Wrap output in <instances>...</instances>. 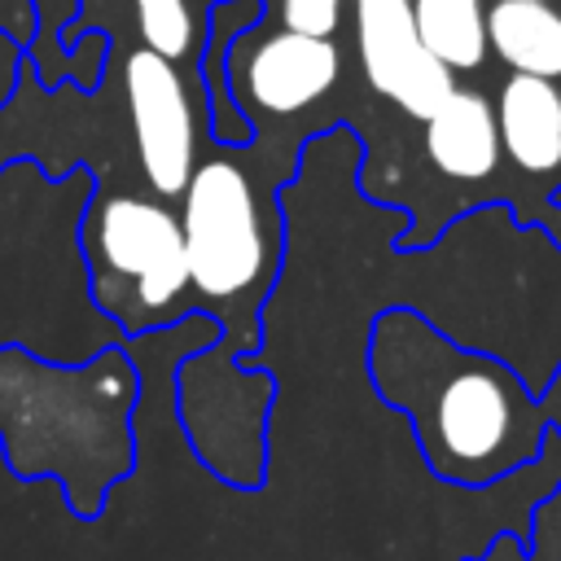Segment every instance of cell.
Masks as SVG:
<instances>
[{"instance_id":"obj_1","label":"cell","mask_w":561,"mask_h":561,"mask_svg":"<svg viewBox=\"0 0 561 561\" xmlns=\"http://www.w3.org/2000/svg\"><path fill=\"white\" fill-rule=\"evenodd\" d=\"M377 394L408 416L434 478L491 486L535 465L548 438L539 399L513 368L465 351L412 311H386L368 342Z\"/></svg>"},{"instance_id":"obj_2","label":"cell","mask_w":561,"mask_h":561,"mask_svg":"<svg viewBox=\"0 0 561 561\" xmlns=\"http://www.w3.org/2000/svg\"><path fill=\"white\" fill-rule=\"evenodd\" d=\"M136 368L118 351L88 364H44L0 346V451L18 482L53 478L79 522H96L136 469Z\"/></svg>"},{"instance_id":"obj_3","label":"cell","mask_w":561,"mask_h":561,"mask_svg":"<svg viewBox=\"0 0 561 561\" xmlns=\"http://www.w3.org/2000/svg\"><path fill=\"white\" fill-rule=\"evenodd\" d=\"M83 250L92 259L96 302L131 329L162 320L188 289L180 219L149 197H101L83 228Z\"/></svg>"},{"instance_id":"obj_4","label":"cell","mask_w":561,"mask_h":561,"mask_svg":"<svg viewBox=\"0 0 561 561\" xmlns=\"http://www.w3.org/2000/svg\"><path fill=\"white\" fill-rule=\"evenodd\" d=\"M180 237L188 285L210 302H232L250 294L272 267V232L263 202L250 175L228 158L193 167L184 184Z\"/></svg>"},{"instance_id":"obj_5","label":"cell","mask_w":561,"mask_h":561,"mask_svg":"<svg viewBox=\"0 0 561 561\" xmlns=\"http://www.w3.org/2000/svg\"><path fill=\"white\" fill-rule=\"evenodd\" d=\"M123 96H127V118H131L145 180L162 197L184 193L193 175V153H197V118L175 61L149 48H136L123 66Z\"/></svg>"},{"instance_id":"obj_6","label":"cell","mask_w":561,"mask_h":561,"mask_svg":"<svg viewBox=\"0 0 561 561\" xmlns=\"http://www.w3.org/2000/svg\"><path fill=\"white\" fill-rule=\"evenodd\" d=\"M355 31H359L364 79L381 96H390L403 114L430 118L456 88V75H447L421 48L408 0H355Z\"/></svg>"},{"instance_id":"obj_7","label":"cell","mask_w":561,"mask_h":561,"mask_svg":"<svg viewBox=\"0 0 561 561\" xmlns=\"http://www.w3.org/2000/svg\"><path fill=\"white\" fill-rule=\"evenodd\" d=\"M337 70H342V53L333 39H316L280 26L241 57L237 79L259 110L298 114L337 83Z\"/></svg>"},{"instance_id":"obj_8","label":"cell","mask_w":561,"mask_h":561,"mask_svg":"<svg viewBox=\"0 0 561 561\" xmlns=\"http://www.w3.org/2000/svg\"><path fill=\"white\" fill-rule=\"evenodd\" d=\"M495 136L500 153H508L522 171L543 175L561 167V88L548 79L513 75L495 101Z\"/></svg>"},{"instance_id":"obj_9","label":"cell","mask_w":561,"mask_h":561,"mask_svg":"<svg viewBox=\"0 0 561 561\" xmlns=\"http://www.w3.org/2000/svg\"><path fill=\"white\" fill-rule=\"evenodd\" d=\"M425 153L451 180H486L504 158L491 101L482 92L451 88L447 101L425 118Z\"/></svg>"},{"instance_id":"obj_10","label":"cell","mask_w":561,"mask_h":561,"mask_svg":"<svg viewBox=\"0 0 561 561\" xmlns=\"http://www.w3.org/2000/svg\"><path fill=\"white\" fill-rule=\"evenodd\" d=\"M486 48L530 79H561V9L552 0H491Z\"/></svg>"},{"instance_id":"obj_11","label":"cell","mask_w":561,"mask_h":561,"mask_svg":"<svg viewBox=\"0 0 561 561\" xmlns=\"http://www.w3.org/2000/svg\"><path fill=\"white\" fill-rule=\"evenodd\" d=\"M421 48L447 70H478L486 61V4L482 0H408Z\"/></svg>"},{"instance_id":"obj_12","label":"cell","mask_w":561,"mask_h":561,"mask_svg":"<svg viewBox=\"0 0 561 561\" xmlns=\"http://www.w3.org/2000/svg\"><path fill=\"white\" fill-rule=\"evenodd\" d=\"M460 561H561V482L535 504L530 539L522 530H500Z\"/></svg>"},{"instance_id":"obj_13","label":"cell","mask_w":561,"mask_h":561,"mask_svg":"<svg viewBox=\"0 0 561 561\" xmlns=\"http://www.w3.org/2000/svg\"><path fill=\"white\" fill-rule=\"evenodd\" d=\"M136 22H140V39L149 53L175 61L193 48V9L188 0H136Z\"/></svg>"},{"instance_id":"obj_14","label":"cell","mask_w":561,"mask_h":561,"mask_svg":"<svg viewBox=\"0 0 561 561\" xmlns=\"http://www.w3.org/2000/svg\"><path fill=\"white\" fill-rule=\"evenodd\" d=\"M280 22L285 31L329 39L342 22V0H280Z\"/></svg>"},{"instance_id":"obj_15","label":"cell","mask_w":561,"mask_h":561,"mask_svg":"<svg viewBox=\"0 0 561 561\" xmlns=\"http://www.w3.org/2000/svg\"><path fill=\"white\" fill-rule=\"evenodd\" d=\"M539 408H543V421H552V425L561 430V373H557V381L548 386V394H543Z\"/></svg>"}]
</instances>
